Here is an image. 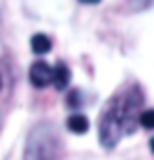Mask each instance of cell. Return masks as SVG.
<instances>
[{"label": "cell", "mask_w": 154, "mask_h": 160, "mask_svg": "<svg viewBox=\"0 0 154 160\" xmlns=\"http://www.w3.org/2000/svg\"><path fill=\"white\" fill-rule=\"evenodd\" d=\"M61 156V137L51 122H38L30 131L23 160H57Z\"/></svg>", "instance_id": "1"}, {"label": "cell", "mask_w": 154, "mask_h": 160, "mask_svg": "<svg viewBox=\"0 0 154 160\" xmlns=\"http://www.w3.org/2000/svg\"><path fill=\"white\" fill-rule=\"evenodd\" d=\"M122 133L125 131H122V122L118 118V114L112 105H108L101 112V118H99V143L104 145L105 150H112L121 141Z\"/></svg>", "instance_id": "2"}, {"label": "cell", "mask_w": 154, "mask_h": 160, "mask_svg": "<svg viewBox=\"0 0 154 160\" xmlns=\"http://www.w3.org/2000/svg\"><path fill=\"white\" fill-rule=\"evenodd\" d=\"M30 82L38 88H44L53 82V68L44 61H36L30 68Z\"/></svg>", "instance_id": "3"}, {"label": "cell", "mask_w": 154, "mask_h": 160, "mask_svg": "<svg viewBox=\"0 0 154 160\" xmlns=\"http://www.w3.org/2000/svg\"><path fill=\"white\" fill-rule=\"evenodd\" d=\"M53 84H55L57 91H65L70 84V70L64 63H57L53 68Z\"/></svg>", "instance_id": "4"}, {"label": "cell", "mask_w": 154, "mask_h": 160, "mask_svg": "<svg viewBox=\"0 0 154 160\" xmlns=\"http://www.w3.org/2000/svg\"><path fill=\"white\" fill-rule=\"evenodd\" d=\"M68 128L72 133H76V135H82V133L89 131V120H87V116H82V114H72L68 118Z\"/></svg>", "instance_id": "5"}, {"label": "cell", "mask_w": 154, "mask_h": 160, "mask_svg": "<svg viewBox=\"0 0 154 160\" xmlns=\"http://www.w3.org/2000/svg\"><path fill=\"white\" fill-rule=\"evenodd\" d=\"M49 48H51V38L47 34H34L32 36V51L34 53L44 55V53H49Z\"/></svg>", "instance_id": "6"}, {"label": "cell", "mask_w": 154, "mask_h": 160, "mask_svg": "<svg viewBox=\"0 0 154 160\" xmlns=\"http://www.w3.org/2000/svg\"><path fill=\"white\" fill-rule=\"evenodd\" d=\"M139 127L154 131V110H146V112L139 114Z\"/></svg>", "instance_id": "7"}, {"label": "cell", "mask_w": 154, "mask_h": 160, "mask_svg": "<svg viewBox=\"0 0 154 160\" xmlns=\"http://www.w3.org/2000/svg\"><path fill=\"white\" fill-rule=\"evenodd\" d=\"M80 2H82V4H97L99 0H80Z\"/></svg>", "instance_id": "8"}, {"label": "cell", "mask_w": 154, "mask_h": 160, "mask_svg": "<svg viewBox=\"0 0 154 160\" xmlns=\"http://www.w3.org/2000/svg\"><path fill=\"white\" fill-rule=\"evenodd\" d=\"M150 150H152V152H154V137H152V139H150Z\"/></svg>", "instance_id": "9"}]
</instances>
